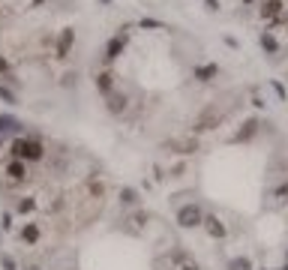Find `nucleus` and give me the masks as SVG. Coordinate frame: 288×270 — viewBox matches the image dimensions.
I'll return each mask as SVG.
<instances>
[{"label":"nucleus","mask_w":288,"mask_h":270,"mask_svg":"<svg viewBox=\"0 0 288 270\" xmlns=\"http://www.w3.org/2000/svg\"><path fill=\"white\" fill-rule=\"evenodd\" d=\"M36 210V201L33 198H21L18 201V213H33Z\"/></svg>","instance_id":"nucleus-19"},{"label":"nucleus","mask_w":288,"mask_h":270,"mask_svg":"<svg viewBox=\"0 0 288 270\" xmlns=\"http://www.w3.org/2000/svg\"><path fill=\"white\" fill-rule=\"evenodd\" d=\"M258 126H261V123H258V117H249V120L243 123V129H237V132H234V135H231L228 141H231V144H240V141H249V138H252V135L258 132Z\"/></svg>","instance_id":"nucleus-6"},{"label":"nucleus","mask_w":288,"mask_h":270,"mask_svg":"<svg viewBox=\"0 0 288 270\" xmlns=\"http://www.w3.org/2000/svg\"><path fill=\"white\" fill-rule=\"evenodd\" d=\"M216 75H219V66H216V63H207V66H198V69H195V78H198V81H210V78H216Z\"/></svg>","instance_id":"nucleus-15"},{"label":"nucleus","mask_w":288,"mask_h":270,"mask_svg":"<svg viewBox=\"0 0 288 270\" xmlns=\"http://www.w3.org/2000/svg\"><path fill=\"white\" fill-rule=\"evenodd\" d=\"M21 240L33 246V243L39 240V228H36V225H24V231H21Z\"/></svg>","instance_id":"nucleus-16"},{"label":"nucleus","mask_w":288,"mask_h":270,"mask_svg":"<svg viewBox=\"0 0 288 270\" xmlns=\"http://www.w3.org/2000/svg\"><path fill=\"white\" fill-rule=\"evenodd\" d=\"M258 42H261V48H267V51H279V42H276V39H273V36H270L267 30H264L261 36H258Z\"/></svg>","instance_id":"nucleus-17"},{"label":"nucleus","mask_w":288,"mask_h":270,"mask_svg":"<svg viewBox=\"0 0 288 270\" xmlns=\"http://www.w3.org/2000/svg\"><path fill=\"white\" fill-rule=\"evenodd\" d=\"M201 222H204V213H201L198 204H186V207L177 210V225H180V228H195V225H201Z\"/></svg>","instance_id":"nucleus-3"},{"label":"nucleus","mask_w":288,"mask_h":270,"mask_svg":"<svg viewBox=\"0 0 288 270\" xmlns=\"http://www.w3.org/2000/svg\"><path fill=\"white\" fill-rule=\"evenodd\" d=\"M279 270H288V267H279Z\"/></svg>","instance_id":"nucleus-27"},{"label":"nucleus","mask_w":288,"mask_h":270,"mask_svg":"<svg viewBox=\"0 0 288 270\" xmlns=\"http://www.w3.org/2000/svg\"><path fill=\"white\" fill-rule=\"evenodd\" d=\"M9 69V63H6V57H0V72H6Z\"/></svg>","instance_id":"nucleus-25"},{"label":"nucleus","mask_w":288,"mask_h":270,"mask_svg":"<svg viewBox=\"0 0 288 270\" xmlns=\"http://www.w3.org/2000/svg\"><path fill=\"white\" fill-rule=\"evenodd\" d=\"M276 24H285V27H288V15H282V18H279V21H276Z\"/></svg>","instance_id":"nucleus-26"},{"label":"nucleus","mask_w":288,"mask_h":270,"mask_svg":"<svg viewBox=\"0 0 288 270\" xmlns=\"http://www.w3.org/2000/svg\"><path fill=\"white\" fill-rule=\"evenodd\" d=\"M222 117H225V111L219 108V105H207L198 117H195V123H192V132H207V129H213V126H219L222 123Z\"/></svg>","instance_id":"nucleus-2"},{"label":"nucleus","mask_w":288,"mask_h":270,"mask_svg":"<svg viewBox=\"0 0 288 270\" xmlns=\"http://www.w3.org/2000/svg\"><path fill=\"white\" fill-rule=\"evenodd\" d=\"M6 177H9V183H24L27 180V165L21 159H12L6 165Z\"/></svg>","instance_id":"nucleus-7"},{"label":"nucleus","mask_w":288,"mask_h":270,"mask_svg":"<svg viewBox=\"0 0 288 270\" xmlns=\"http://www.w3.org/2000/svg\"><path fill=\"white\" fill-rule=\"evenodd\" d=\"M171 261H174L180 270H201L198 267V261H195L186 249H174V252H171Z\"/></svg>","instance_id":"nucleus-9"},{"label":"nucleus","mask_w":288,"mask_h":270,"mask_svg":"<svg viewBox=\"0 0 288 270\" xmlns=\"http://www.w3.org/2000/svg\"><path fill=\"white\" fill-rule=\"evenodd\" d=\"M111 87H114V75H111V72H96V90H99L102 96H108Z\"/></svg>","instance_id":"nucleus-11"},{"label":"nucleus","mask_w":288,"mask_h":270,"mask_svg":"<svg viewBox=\"0 0 288 270\" xmlns=\"http://www.w3.org/2000/svg\"><path fill=\"white\" fill-rule=\"evenodd\" d=\"M204 228H207V234L210 237H225V225L216 219V216H204V222H201Z\"/></svg>","instance_id":"nucleus-12"},{"label":"nucleus","mask_w":288,"mask_h":270,"mask_svg":"<svg viewBox=\"0 0 288 270\" xmlns=\"http://www.w3.org/2000/svg\"><path fill=\"white\" fill-rule=\"evenodd\" d=\"M228 270H252V264H249V258H234V261H228Z\"/></svg>","instance_id":"nucleus-20"},{"label":"nucleus","mask_w":288,"mask_h":270,"mask_svg":"<svg viewBox=\"0 0 288 270\" xmlns=\"http://www.w3.org/2000/svg\"><path fill=\"white\" fill-rule=\"evenodd\" d=\"M105 99H108V111L111 114H120L126 108V93H108Z\"/></svg>","instance_id":"nucleus-13"},{"label":"nucleus","mask_w":288,"mask_h":270,"mask_svg":"<svg viewBox=\"0 0 288 270\" xmlns=\"http://www.w3.org/2000/svg\"><path fill=\"white\" fill-rule=\"evenodd\" d=\"M102 204H105V198H84V207L75 213L78 216V225H87V222H93V216H99V210H102Z\"/></svg>","instance_id":"nucleus-4"},{"label":"nucleus","mask_w":288,"mask_h":270,"mask_svg":"<svg viewBox=\"0 0 288 270\" xmlns=\"http://www.w3.org/2000/svg\"><path fill=\"white\" fill-rule=\"evenodd\" d=\"M276 195H279L282 201H288V180L282 183V186H279V189H276Z\"/></svg>","instance_id":"nucleus-23"},{"label":"nucleus","mask_w":288,"mask_h":270,"mask_svg":"<svg viewBox=\"0 0 288 270\" xmlns=\"http://www.w3.org/2000/svg\"><path fill=\"white\" fill-rule=\"evenodd\" d=\"M12 126H18L12 117H0V132H6V129H12Z\"/></svg>","instance_id":"nucleus-22"},{"label":"nucleus","mask_w":288,"mask_h":270,"mask_svg":"<svg viewBox=\"0 0 288 270\" xmlns=\"http://www.w3.org/2000/svg\"><path fill=\"white\" fill-rule=\"evenodd\" d=\"M0 99H3V102H9V105H15V93H12L9 87H3V84H0Z\"/></svg>","instance_id":"nucleus-21"},{"label":"nucleus","mask_w":288,"mask_h":270,"mask_svg":"<svg viewBox=\"0 0 288 270\" xmlns=\"http://www.w3.org/2000/svg\"><path fill=\"white\" fill-rule=\"evenodd\" d=\"M120 201H123V204H135V201H138V192H135L132 186H123V189H120Z\"/></svg>","instance_id":"nucleus-18"},{"label":"nucleus","mask_w":288,"mask_h":270,"mask_svg":"<svg viewBox=\"0 0 288 270\" xmlns=\"http://www.w3.org/2000/svg\"><path fill=\"white\" fill-rule=\"evenodd\" d=\"M105 3H111V0H105Z\"/></svg>","instance_id":"nucleus-28"},{"label":"nucleus","mask_w":288,"mask_h":270,"mask_svg":"<svg viewBox=\"0 0 288 270\" xmlns=\"http://www.w3.org/2000/svg\"><path fill=\"white\" fill-rule=\"evenodd\" d=\"M165 147H168V150H174V153H180V156H189V153H195V150H198V141H195L192 135H183V138H168V141H165Z\"/></svg>","instance_id":"nucleus-5"},{"label":"nucleus","mask_w":288,"mask_h":270,"mask_svg":"<svg viewBox=\"0 0 288 270\" xmlns=\"http://www.w3.org/2000/svg\"><path fill=\"white\" fill-rule=\"evenodd\" d=\"M0 261H3V267H6V270H15V261H12L9 255H0Z\"/></svg>","instance_id":"nucleus-24"},{"label":"nucleus","mask_w":288,"mask_h":270,"mask_svg":"<svg viewBox=\"0 0 288 270\" xmlns=\"http://www.w3.org/2000/svg\"><path fill=\"white\" fill-rule=\"evenodd\" d=\"M282 12V0H264L261 3V18H276Z\"/></svg>","instance_id":"nucleus-14"},{"label":"nucleus","mask_w":288,"mask_h":270,"mask_svg":"<svg viewBox=\"0 0 288 270\" xmlns=\"http://www.w3.org/2000/svg\"><path fill=\"white\" fill-rule=\"evenodd\" d=\"M123 45H126V39H123V36H114V39L108 42V48H105V60H117V57L123 54Z\"/></svg>","instance_id":"nucleus-10"},{"label":"nucleus","mask_w":288,"mask_h":270,"mask_svg":"<svg viewBox=\"0 0 288 270\" xmlns=\"http://www.w3.org/2000/svg\"><path fill=\"white\" fill-rule=\"evenodd\" d=\"M72 45H75V30L72 27H63L60 30V39H57V57H66Z\"/></svg>","instance_id":"nucleus-8"},{"label":"nucleus","mask_w":288,"mask_h":270,"mask_svg":"<svg viewBox=\"0 0 288 270\" xmlns=\"http://www.w3.org/2000/svg\"><path fill=\"white\" fill-rule=\"evenodd\" d=\"M12 156L21 162H39L45 156V147L36 138H15L12 141Z\"/></svg>","instance_id":"nucleus-1"}]
</instances>
